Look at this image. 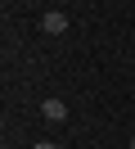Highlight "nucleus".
Returning <instances> with one entry per match:
<instances>
[{
    "label": "nucleus",
    "instance_id": "nucleus-1",
    "mask_svg": "<svg viewBox=\"0 0 135 149\" xmlns=\"http://www.w3.org/2000/svg\"><path fill=\"white\" fill-rule=\"evenodd\" d=\"M41 32L45 36H63V32H68V14L63 9H45L41 14Z\"/></svg>",
    "mask_w": 135,
    "mask_h": 149
},
{
    "label": "nucleus",
    "instance_id": "nucleus-3",
    "mask_svg": "<svg viewBox=\"0 0 135 149\" xmlns=\"http://www.w3.org/2000/svg\"><path fill=\"white\" fill-rule=\"evenodd\" d=\"M32 149H59V145H54V140H41V145H32Z\"/></svg>",
    "mask_w": 135,
    "mask_h": 149
},
{
    "label": "nucleus",
    "instance_id": "nucleus-4",
    "mask_svg": "<svg viewBox=\"0 0 135 149\" xmlns=\"http://www.w3.org/2000/svg\"><path fill=\"white\" fill-rule=\"evenodd\" d=\"M131 149H135V136H131Z\"/></svg>",
    "mask_w": 135,
    "mask_h": 149
},
{
    "label": "nucleus",
    "instance_id": "nucleus-2",
    "mask_svg": "<svg viewBox=\"0 0 135 149\" xmlns=\"http://www.w3.org/2000/svg\"><path fill=\"white\" fill-rule=\"evenodd\" d=\"M41 118H45V122H68V104H63V100H54V95H50V100L41 104Z\"/></svg>",
    "mask_w": 135,
    "mask_h": 149
}]
</instances>
